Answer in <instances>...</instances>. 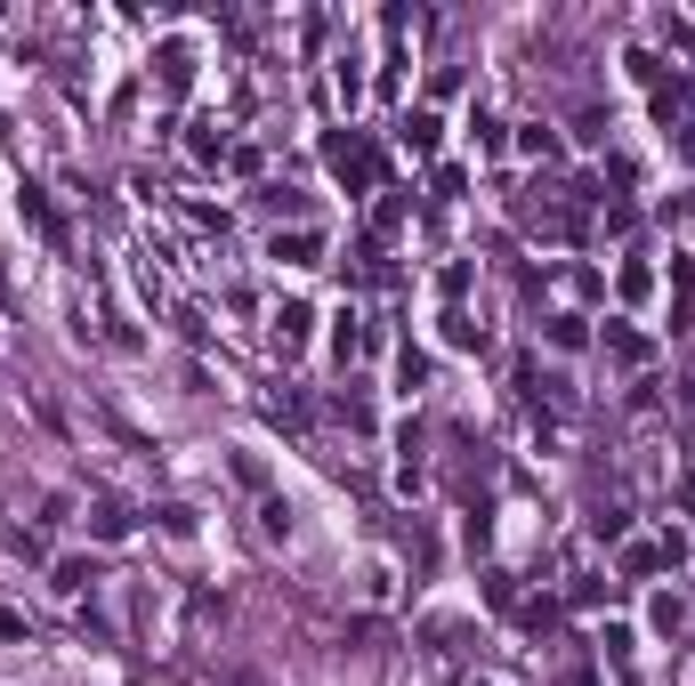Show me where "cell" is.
Returning <instances> with one entry per match:
<instances>
[{
	"label": "cell",
	"instance_id": "8",
	"mask_svg": "<svg viewBox=\"0 0 695 686\" xmlns=\"http://www.w3.org/2000/svg\"><path fill=\"white\" fill-rule=\"evenodd\" d=\"M404 145H413V154H437V114H404Z\"/></svg>",
	"mask_w": 695,
	"mask_h": 686
},
{
	"label": "cell",
	"instance_id": "14",
	"mask_svg": "<svg viewBox=\"0 0 695 686\" xmlns=\"http://www.w3.org/2000/svg\"><path fill=\"white\" fill-rule=\"evenodd\" d=\"M373 226H380V235H397V226H404V194H388L380 211H373Z\"/></svg>",
	"mask_w": 695,
	"mask_h": 686
},
{
	"label": "cell",
	"instance_id": "4",
	"mask_svg": "<svg viewBox=\"0 0 695 686\" xmlns=\"http://www.w3.org/2000/svg\"><path fill=\"white\" fill-rule=\"evenodd\" d=\"M187 81H195V57H187V40H170V49H162V90H187Z\"/></svg>",
	"mask_w": 695,
	"mask_h": 686
},
{
	"label": "cell",
	"instance_id": "13",
	"mask_svg": "<svg viewBox=\"0 0 695 686\" xmlns=\"http://www.w3.org/2000/svg\"><path fill=\"white\" fill-rule=\"evenodd\" d=\"M518 145H526V154H534V162H550V154H558V138H550V130H542V121H534V130H526Z\"/></svg>",
	"mask_w": 695,
	"mask_h": 686
},
{
	"label": "cell",
	"instance_id": "9",
	"mask_svg": "<svg viewBox=\"0 0 695 686\" xmlns=\"http://www.w3.org/2000/svg\"><path fill=\"white\" fill-rule=\"evenodd\" d=\"M656 630H663V638H680V630H687V598H671V590L656 598Z\"/></svg>",
	"mask_w": 695,
	"mask_h": 686
},
{
	"label": "cell",
	"instance_id": "12",
	"mask_svg": "<svg viewBox=\"0 0 695 686\" xmlns=\"http://www.w3.org/2000/svg\"><path fill=\"white\" fill-rule=\"evenodd\" d=\"M445 340H453V347H478V340H485V331H478V323H469V316H445Z\"/></svg>",
	"mask_w": 695,
	"mask_h": 686
},
{
	"label": "cell",
	"instance_id": "11",
	"mask_svg": "<svg viewBox=\"0 0 695 686\" xmlns=\"http://www.w3.org/2000/svg\"><path fill=\"white\" fill-rule=\"evenodd\" d=\"M550 340H558V347H582L590 331H582V316H550Z\"/></svg>",
	"mask_w": 695,
	"mask_h": 686
},
{
	"label": "cell",
	"instance_id": "5",
	"mask_svg": "<svg viewBox=\"0 0 695 686\" xmlns=\"http://www.w3.org/2000/svg\"><path fill=\"white\" fill-rule=\"evenodd\" d=\"M90 533H97V542H121V533H130V509H121V501H97L90 509Z\"/></svg>",
	"mask_w": 695,
	"mask_h": 686
},
{
	"label": "cell",
	"instance_id": "7",
	"mask_svg": "<svg viewBox=\"0 0 695 686\" xmlns=\"http://www.w3.org/2000/svg\"><path fill=\"white\" fill-rule=\"evenodd\" d=\"M90 581H97V566H90V557H57V590H66V598H81Z\"/></svg>",
	"mask_w": 695,
	"mask_h": 686
},
{
	"label": "cell",
	"instance_id": "1",
	"mask_svg": "<svg viewBox=\"0 0 695 686\" xmlns=\"http://www.w3.org/2000/svg\"><path fill=\"white\" fill-rule=\"evenodd\" d=\"M323 154H332V170H340L348 186H356V194H380V154H373V145H364L356 130H348V138H332Z\"/></svg>",
	"mask_w": 695,
	"mask_h": 686
},
{
	"label": "cell",
	"instance_id": "3",
	"mask_svg": "<svg viewBox=\"0 0 695 686\" xmlns=\"http://www.w3.org/2000/svg\"><path fill=\"white\" fill-rule=\"evenodd\" d=\"M308 323H316V307H308V299H283V307H275V340H283V347L308 340Z\"/></svg>",
	"mask_w": 695,
	"mask_h": 686
},
{
	"label": "cell",
	"instance_id": "10",
	"mask_svg": "<svg viewBox=\"0 0 695 686\" xmlns=\"http://www.w3.org/2000/svg\"><path fill=\"white\" fill-rule=\"evenodd\" d=\"M647 291H656V267L631 259V267H623V299H647Z\"/></svg>",
	"mask_w": 695,
	"mask_h": 686
},
{
	"label": "cell",
	"instance_id": "2",
	"mask_svg": "<svg viewBox=\"0 0 695 686\" xmlns=\"http://www.w3.org/2000/svg\"><path fill=\"white\" fill-rule=\"evenodd\" d=\"M275 259H292V267H316V259H323V235H316V226H292V235H275Z\"/></svg>",
	"mask_w": 695,
	"mask_h": 686
},
{
	"label": "cell",
	"instance_id": "6",
	"mask_svg": "<svg viewBox=\"0 0 695 686\" xmlns=\"http://www.w3.org/2000/svg\"><path fill=\"white\" fill-rule=\"evenodd\" d=\"M606 347H615L623 364H647V356H656V347H647V340H639L631 323H606Z\"/></svg>",
	"mask_w": 695,
	"mask_h": 686
}]
</instances>
